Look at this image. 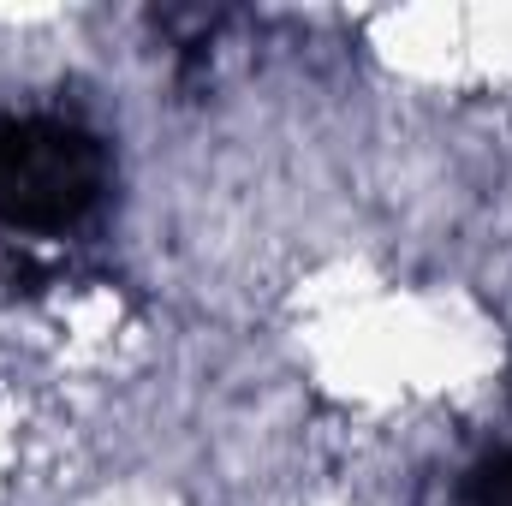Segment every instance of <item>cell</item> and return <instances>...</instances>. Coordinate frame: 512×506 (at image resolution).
I'll return each mask as SVG.
<instances>
[{"label": "cell", "instance_id": "6da1fadb", "mask_svg": "<svg viewBox=\"0 0 512 506\" xmlns=\"http://www.w3.org/2000/svg\"><path fill=\"white\" fill-rule=\"evenodd\" d=\"M108 191V149L66 114H0V227L60 239L96 215Z\"/></svg>", "mask_w": 512, "mask_h": 506}]
</instances>
